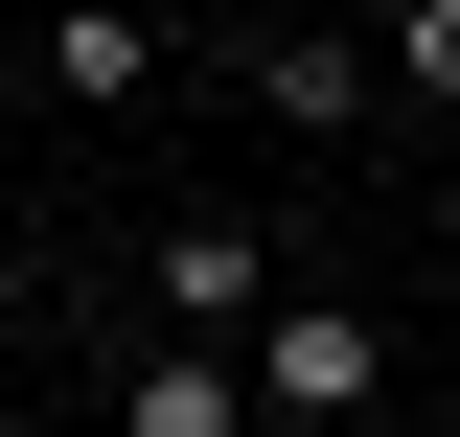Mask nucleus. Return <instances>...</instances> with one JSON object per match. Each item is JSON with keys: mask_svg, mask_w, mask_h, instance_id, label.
Listing matches in <instances>:
<instances>
[{"mask_svg": "<svg viewBox=\"0 0 460 437\" xmlns=\"http://www.w3.org/2000/svg\"><path fill=\"white\" fill-rule=\"evenodd\" d=\"M253 115H299V138H345V115H368V47H253Z\"/></svg>", "mask_w": 460, "mask_h": 437, "instance_id": "39448f33", "label": "nucleus"}, {"mask_svg": "<svg viewBox=\"0 0 460 437\" xmlns=\"http://www.w3.org/2000/svg\"><path fill=\"white\" fill-rule=\"evenodd\" d=\"M115 437H230V345H138L115 369Z\"/></svg>", "mask_w": 460, "mask_h": 437, "instance_id": "20e7f679", "label": "nucleus"}, {"mask_svg": "<svg viewBox=\"0 0 460 437\" xmlns=\"http://www.w3.org/2000/svg\"><path fill=\"white\" fill-rule=\"evenodd\" d=\"M23 323H47V276H23V230H0V345H23Z\"/></svg>", "mask_w": 460, "mask_h": 437, "instance_id": "423d86ee", "label": "nucleus"}, {"mask_svg": "<svg viewBox=\"0 0 460 437\" xmlns=\"http://www.w3.org/2000/svg\"><path fill=\"white\" fill-rule=\"evenodd\" d=\"M253 299H277V254H253V230H162V345H230Z\"/></svg>", "mask_w": 460, "mask_h": 437, "instance_id": "7ed1b4c3", "label": "nucleus"}, {"mask_svg": "<svg viewBox=\"0 0 460 437\" xmlns=\"http://www.w3.org/2000/svg\"><path fill=\"white\" fill-rule=\"evenodd\" d=\"M47 93L69 115H138L162 93V23H138V0H47Z\"/></svg>", "mask_w": 460, "mask_h": 437, "instance_id": "f03ea898", "label": "nucleus"}, {"mask_svg": "<svg viewBox=\"0 0 460 437\" xmlns=\"http://www.w3.org/2000/svg\"><path fill=\"white\" fill-rule=\"evenodd\" d=\"M230 345H253V415H299V437H345L392 391V323H368V299H253Z\"/></svg>", "mask_w": 460, "mask_h": 437, "instance_id": "f257e3e1", "label": "nucleus"}]
</instances>
